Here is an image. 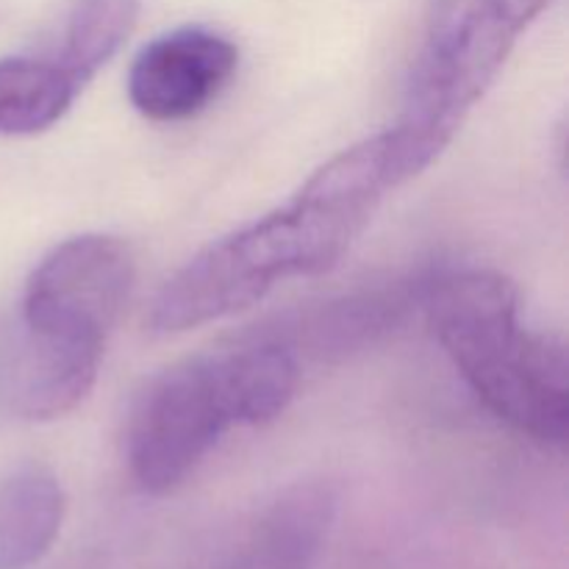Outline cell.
Returning a JSON list of instances; mask_svg holds the SVG:
<instances>
[{
    "label": "cell",
    "mask_w": 569,
    "mask_h": 569,
    "mask_svg": "<svg viewBox=\"0 0 569 569\" xmlns=\"http://www.w3.org/2000/svg\"><path fill=\"white\" fill-rule=\"evenodd\" d=\"M237 426L220 353L167 367L142 389L128 422L126 453L133 481L148 495L172 492Z\"/></svg>",
    "instance_id": "4"
},
{
    "label": "cell",
    "mask_w": 569,
    "mask_h": 569,
    "mask_svg": "<svg viewBox=\"0 0 569 569\" xmlns=\"http://www.w3.org/2000/svg\"><path fill=\"white\" fill-rule=\"evenodd\" d=\"M67 498L59 478L26 465L0 481V569H28L59 539Z\"/></svg>",
    "instance_id": "10"
},
{
    "label": "cell",
    "mask_w": 569,
    "mask_h": 569,
    "mask_svg": "<svg viewBox=\"0 0 569 569\" xmlns=\"http://www.w3.org/2000/svg\"><path fill=\"white\" fill-rule=\"evenodd\" d=\"M81 89L56 56L0 59V137L48 131L72 109Z\"/></svg>",
    "instance_id": "11"
},
{
    "label": "cell",
    "mask_w": 569,
    "mask_h": 569,
    "mask_svg": "<svg viewBox=\"0 0 569 569\" xmlns=\"http://www.w3.org/2000/svg\"><path fill=\"white\" fill-rule=\"evenodd\" d=\"M431 278H398L378 287H361L339 298L306 309L287 311L276 326L259 331L287 345L295 356L309 353L315 359H345L370 348L378 339L400 326L426 298Z\"/></svg>",
    "instance_id": "8"
},
{
    "label": "cell",
    "mask_w": 569,
    "mask_h": 569,
    "mask_svg": "<svg viewBox=\"0 0 569 569\" xmlns=\"http://www.w3.org/2000/svg\"><path fill=\"white\" fill-rule=\"evenodd\" d=\"M239 50L222 33L183 26L144 44L128 72L133 109L153 122H181L209 109L231 83Z\"/></svg>",
    "instance_id": "6"
},
{
    "label": "cell",
    "mask_w": 569,
    "mask_h": 569,
    "mask_svg": "<svg viewBox=\"0 0 569 569\" xmlns=\"http://www.w3.org/2000/svg\"><path fill=\"white\" fill-rule=\"evenodd\" d=\"M548 6L550 0H439L411 70L403 114L389 128L403 183L453 142L517 39Z\"/></svg>",
    "instance_id": "3"
},
{
    "label": "cell",
    "mask_w": 569,
    "mask_h": 569,
    "mask_svg": "<svg viewBox=\"0 0 569 569\" xmlns=\"http://www.w3.org/2000/svg\"><path fill=\"white\" fill-rule=\"evenodd\" d=\"M339 495L328 481H298L259 506L206 569H315L333 531Z\"/></svg>",
    "instance_id": "7"
},
{
    "label": "cell",
    "mask_w": 569,
    "mask_h": 569,
    "mask_svg": "<svg viewBox=\"0 0 569 569\" xmlns=\"http://www.w3.org/2000/svg\"><path fill=\"white\" fill-rule=\"evenodd\" d=\"M422 311L467 387L498 420L533 442H567V350L550 333L522 326L515 281L495 270L431 276Z\"/></svg>",
    "instance_id": "2"
},
{
    "label": "cell",
    "mask_w": 569,
    "mask_h": 569,
    "mask_svg": "<svg viewBox=\"0 0 569 569\" xmlns=\"http://www.w3.org/2000/svg\"><path fill=\"white\" fill-rule=\"evenodd\" d=\"M398 187L403 181L389 131L342 150L287 203L192 256L156 295L150 328L181 333L226 320L278 283L333 270Z\"/></svg>",
    "instance_id": "1"
},
{
    "label": "cell",
    "mask_w": 569,
    "mask_h": 569,
    "mask_svg": "<svg viewBox=\"0 0 569 569\" xmlns=\"http://www.w3.org/2000/svg\"><path fill=\"white\" fill-rule=\"evenodd\" d=\"M103 350L76 348L20 328L0 356V403L20 420L64 417L92 392Z\"/></svg>",
    "instance_id": "9"
},
{
    "label": "cell",
    "mask_w": 569,
    "mask_h": 569,
    "mask_svg": "<svg viewBox=\"0 0 569 569\" xmlns=\"http://www.w3.org/2000/svg\"><path fill=\"white\" fill-rule=\"evenodd\" d=\"M133 256L109 233L56 244L22 292L20 328L76 348L103 350L133 289Z\"/></svg>",
    "instance_id": "5"
},
{
    "label": "cell",
    "mask_w": 569,
    "mask_h": 569,
    "mask_svg": "<svg viewBox=\"0 0 569 569\" xmlns=\"http://www.w3.org/2000/svg\"><path fill=\"white\" fill-rule=\"evenodd\" d=\"M137 20L139 0H78L56 59L87 87L126 44Z\"/></svg>",
    "instance_id": "12"
}]
</instances>
